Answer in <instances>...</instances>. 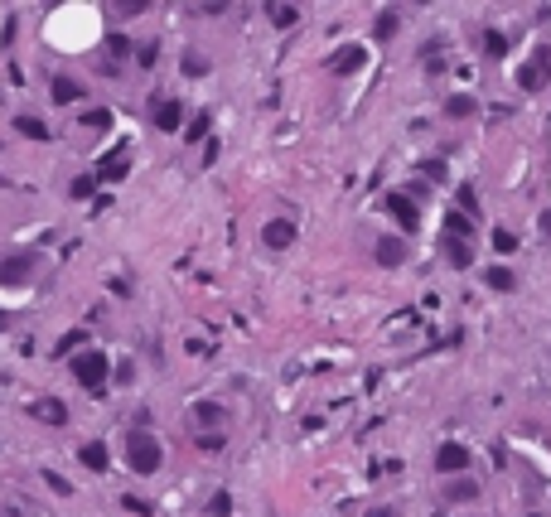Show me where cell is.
<instances>
[{"instance_id": "cell-1", "label": "cell", "mask_w": 551, "mask_h": 517, "mask_svg": "<svg viewBox=\"0 0 551 517\" xmlns=\"http://www.w3.org/2000/svg\"><path fill=\"white\" fill-rule=\"evenodd\" d=\"M126 464L136 469V474H155L160 469V445H155V436H131L126 440Z\"/></svg>"}, {"instance_id": "cell-2", "label": "cell", "mask_w": 551, "mask_h": 517, "mask_svg": "<svg viewBox=\"0 0 551 517\" xmlns=\"http://www.w3.org/2000/svg\"><path fill=\"white\" fill-rule=\"evenodd\" d=\"M73 377L83 382L87 392H97V387L107 382V358L97 353V348H87V353H78V358H73Z\"/></svg>"}, {"instance_id": "cell-3", "label": "cell", "mask_w": 551, "mask_h": 517, "mask_svg": "<svg viewBox=\"0 0 551 517\" xmlns=\"http://www.w3.org/2000/svg\"><path fill=\"white\" fill-rule=\"evenodd\" d=\"M34 251H15V256H5L0 261V285H25L29 280V271H34Z\"/></svg>"}, {"instance_id": "cell-4", "label": "cell", "mask_w": 551, "mask_h": 517, "mask_svg": "<svg viewBox=\"0 0 551 517\" xmlns=\"http://www.w3.org/2000/svg\"><path fill=\"white\" fill-rule=\"evenodd\" d=\"M261 242L271 246V251H285V246L295 242V222L290 218H271L266 227H261Z\"/></svg>"}, {"instance_id": "cell-5", "label": "cell", "mask_w": 551, "mask_h": 517, "mask_svg": "<svg viewBox=\"0 0 551 517\" xmlns=\"http://www.w3.org/2000/svg\"><path fill=\"white\" fill-rule=\"evenodd\" d=\"M465 464H469L465 445H441V450H436V469H441V474H460Z\"/></svg>"}, {"instance_id": "cell-6", "label": "cell", "mask_w": 551, "mask_h": 517, "mask_svg": "<svg viewBox=\"0 0 551 517\" xmlns=\"http://www.w3.org/2000/svg\"><path fill=\"white\" fill-rule=\"evenodd\" d=\"M547 73H551V54H537L523 73H518V87H523V92H532V87H542V78H547Z\"/></svg>"}, {"instance_id": "cell-7", "label": "cell", "mask_w": 551, "mask_h": 517, "mask_svg": "<svg viewBox=\"0 0 551 517\" xmlns=\"http://www.w3.org/2000/svg\"><path fill=\"white\" fill-rule=\"evenodd\" d=\"M179 121H184V107H179V102H155V126H160V131H179Z\"/></svg>"}, {"instance_id": "cell-8", "label": "cell", "mask_w": 551, "mask_h": 517, "mask_svg": "<svg viewBox=\"0 0 551 517\" xmlns=\"http://www.w3.org/2000/svg\"><path fill=\"white\" fill-rule=\"evenodd\" d=\"M34 416H39V421H49V426H63V421H68V411H63V402H54V397H44V402L34 407Z\"/></svg>"}, {"instance_id": "cell-9", "label": "cell", "mask_w": 551, "mask_h": 517, "mask_svg": "<svg viewBox=\"0 0 551 517\" xmlns=\"http://www.w3.org/2000/svg\"><path fill=\"white\" fill-rule=\"evenodd\" d=\"M402 256H407V246L397 242V237H382V242H377V261H382V266H397Z\"/></svg>"}, {"instance_id": "cell-10", "label": "cell", "mask_w": 551, "mask_h": 517, "mask_svg": "<svg viewBox=\"0 0 551 517\" xmlns=\"http://www.w3.org/2000/svg\"><path fill=\"white\" fill-rule=\"evenodd\" d=\"M387 208H392L397 218L407 222V227H416V203H411V198H402V193H392V198H387Z\"/></svg>"}, {"instance_id": "cell-11", "label": "cell", "mask_w": 551, "mask_h": 517, "mask_svg": "<svg viewBox=\"0 0 551 517\" xmlns=\"http://www.w3.org/2000/svg\"><path fill=\"white\" fill-rule=\"evenodd\" d=\"M78 460H83L87 469H107V445H97V440H92V445L78 450Z\"/></svg>"}, {"instance_id": "cell-12", "label": "cell", "mask_w": 551, "mask_h": 517, "mask_svg": "<svg viewBox=\"0 0 551 517\" xmlns=\"http://www.w3.org/2000/svg\"><path fill=\"white\" fill-rule=\"evenodd\" d=\"M445 116H455V121H465V116H474V97H445Z\"/></svg>"}, {"instance_id": "cell-13", "label": "cell", "mask_w": 551, "mask_h": 517, "mask_svg": "<svg viewBox=\"0 0 551 517\" xmlns=\"http://www.w3.org/2000/svg\"><path fill=\"white\" fill-rule=\"evenodd\" d=\"M121 174H126V155H107V160L97 164V179H107V184L121 179Z\"/></svg>"}, {"instance_id": "cell-14", "label": "cell", "mask_w": 551, "mask_h": 517, "mask_svg": "<svg viewBox=\"0 0 551 517\" xmlns=\"http://www.w3.org/2000/svg\"><path fill=\"white\" fill-rule=\"evenodd\" d=\"M15 131L29 136V140H49V126H44V121H34V116H20V121H15Z\"/></svg>"}, {"instance_id": "cell-15", "label": "cell", "mask_w": 551, "mask_h": 517, "mask_svg": "<svg viewBox=\"0 0 551 517\" xmlns=\"http://www.w3.org/2000/svg\"><path fill=\"white\" fill-rule=\"evenodd\" d=\"M339 54H343V58H334V68H339V73H348V68H358L363 49H358V44H348V49H339Z\"/></svg>"}, {"instance_id": "cell-16", "label": "cell", "mask_w": 551, "mask_h": 517, "mask_svg": "<svg viewBox=\"0 0 551 517\" xmlns=\"http://www.w3.org/2000/svg\"><path fill=\"white\" fill-rule=\"evenodd\" d=\"M78 97V82L73 78H54V102H73Z\"/></svg>"}, {"instance_id": "cell-17", "label": "cell", "mask_w": 551, "mask_h": 517, "mask_svg": "<svg viewBox=\"0 0 551 517\" xmlns=\"http://www.w3.org/2000/svg\"><path fill=\"white\" fill-rule=\"evenodd\" d=\"M450 498H474V493H479V484H469V479H460V484H450Z\"/></svg>"}, {"instance_id": "cell-18", "label": "cell", "mask_w": 551, "mask_h": 517, "mask_svg": "<svg viewBox=\"0 0 551 517\" xmlns=\"http://www.w3.org/2000/svg\"><path fill=\"white\" fill-rule=\"evenodd\" d=\"M92 184H97V174H83V179H73V198H87V193H92Z\"/></svg>"}, {"instance_id": "cell-19", "label": "cell", "mask_w": 551, "mask_h": 517, "mask_svg": "<svg viewBox=\"0 0 551 517\" xmlns=\"http://www.w3.org/2000/svg\"><path fill=\"white\" fill-rule=\"evenodd\" d=\"M489 280H494V290H513V285H518L513 271H489Z\"/></svg>"}, {"instance_id": "cell-20", "label": "cell", "mask_w": 551, "mask_h": 517, "mask_svg": "<svg viewBox=\"0 0 551 517\" xmlns=\"http://www.w3.org/2000/svg\"><path fill=\"white\" fill-rule=\"evenodd\" d=\"M227 508H232V498H227V493H218V498L208 503V513H213V517H227Z\"/></svg>"}, {"instance_id": "cell-21", "label": "cell", "mask_w": 551, "mask_h": 517, "mask_svg": "<svg viewBox=\"0 0 551 517\" xmlns=\"http://www.w3.org/2000/svg\"><path fill=\"white\" fill-rule=\"evenodd\" d=\"M494 242H498V251H518V237H513V232H494Z\"/></svg>"}, {"instance_id": "cell-22", "label": "cell", "mask_w": 551, "mask_h": 517, "mask_svg": "<svg viewBox=\"0 0 551 517\" xmlns=\"http://www.w3.org/2000/svg\"><path fill=\"white\" fill-rule=\"evenodd\" d=\"M450 261H455V266H469V251H465V242H450Z\"/></svg>"}, {"instance_id": "cell-23", "label": "cell", "mask_w": 551, "mask_h": 517, "mask_svg": "<svg viewBox=\"0 0 551 517\" xmlns=\"http://www.w3.org/2000/svg\"><path fill=\"white\" fill-rule=\"evenodd\" d=\"M78 343H83V334H63V339H58V353H73Z\"/></svg>"}, {"instance_id": "cell-24", "label": "cell", "mask_w": 551, "mask_h": 517, "mask_svg": "<svg viewBox=\"0 0 551 517\" xmlns=\"http://www.w3.org/2000/svg\"><path fill=\"white\" fill-rule=\"evenodd\" d=\"M83 121H87V126H111V116H107V111H87Z\"/></svg>"}, {"instance_id": "cell-25", "label": "cell", "mask_w": 551, "mask_h": 517, "mask_svg": "<svg viewBox=\"0 0 551 517\" xmlns=\"http://www.w3.org/2000/svg\"><path fill=\"white\" fill-rule=\"evenodd\" d=\"M460 203H465V213H479V208H474V203H479V198H474V189H460Z\"/></svg>"}, {"instance_id": "cell-26", "label": "cell", "mask_w": 551, "mask_h": 517, "mask_svg": "<svg viewBox=\"0 0 551 517\" xmlns=\"http://www.w3.org/2000/svg\"><path fill=\"white\" fill-rule=\"evenodd\" d=\"M542 232H547V237H551V213H542Z\"/></svg>"}, {"instance_id": "cell-27", "label": "cell", "mask_w": 551, "mask_h": 517, "mask_svg": "<svg viewBox=\"0 0 551 517\" xmlns=\"http://www.w3.org/2000/svg\"><path fill=\"white\" fill-rule=\"evenodd\" d=\"M0 329H5V314H0Z\"/></svg>"}]
</instances>
